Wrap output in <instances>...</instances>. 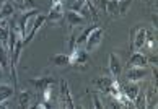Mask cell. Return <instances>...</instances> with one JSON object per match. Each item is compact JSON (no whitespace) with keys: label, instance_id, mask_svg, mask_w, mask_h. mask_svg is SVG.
<instances>
[{"label":"cell","instance_id":"23","mask_svg":"<svg viewBox=\"0 0 158 109\" xmlns=\"http://www.w3.org/2000/svg\"><path fill=\"white\" fill-rule=\"evenodd\" d=\"M51 21V23H57V21H60L64 20V11H52L51 10V13L49 15H46V21Z\"/></svg>","mask_w":158,"mask_h":109},{"label":"cell","instance_id":"28","mask_svg":"<svg viewBox=\"0 0 158 109\" xmlns=\"http://www.w3.org/2000/svg\"><path fill=\"white\" fill-rule=\"evenodd\" d=\"M33 107H36V109H49L51 107V103H48V101L36 103V104H33Z\"/></svg>","mask_w":158,"mask_h":109},{"label":"cell","instance_id":"15","mask_svg":"<svg viewBox=\"0 0 158 109\" xmlns=\"http://www.w3.org/2000/svg\"><path fill=\"white\" fill-rule=\"evenodd\" d=\"M15 13V5L10 2H3V5L0 7V18L2 20H10Z\"/></svg>","mask_w":158,"mask_h":109},{"label":"cell","instance_id":"19","mask_svg":"<svg viewBox=\"0 0 158 109\" xmlns=\"http://www.w3.org/2000/svg\"><path fill=\"white\" fill-rule=\"evenodd\" d=\"M8 62H10L8 50L5 49L3 46H0V68H2V70H7V68H8Z\"/></svg>","mask_w":158,"mask_h":109},{"label":"cell","instance_id":"17","mask_svg":"<svg viewBox=\"0 0 158 109\" xmlns=\"http://www.w3.org/2000/svg\"><path fill=\"white\" fill-rule=\"evenodd\" d=\"M31 101H33V96L30 91H26V90H23L20 91V96H18V104L20 107H31Z\"/></svg>","mask_w":158,"mask_h":109},{"label":"cell","instance_id":"1","mask_svg":"<svg viewBox=\"0 0 158 109\" xmlns=\"http://www.w3.org/2000/svg\"><path fill=\"white\" fill-rule=\"evenodd\" d=\"M69 57H70V65H73L77 68H83L90 62V52L86 49H81V47L70 49Z\"/></svg>","mask_w":158,"mask_h":109},{"label":"cell","instance_id":"2","mask_svg":"<svg viewBox=\"0 0 158 109\" xmlns=\"http://www.w3.org/2000/svg\"><path fill=\"white\" fill-rule=\"evenodd\" d=\"M38 15V10H25L23 11V15L18 18V21H16V26H18V33H20V38H25L28 34V30L31 28L33 25V20L34 16Z\"/></svg>","mask_w":158,"mask_h":109},{"label":"cell","instance_id":"21","mask_svg":"<svg viewBox=\"0 0 158 109\" xmlns=\"http://www.w3.org/2000/svg\"><path fill=\"white\" fill-rule=\"evenodd\" d=\"M131 5H132V0H118V13L122 15V16L127 15Z\"/></svg>","mask_w":158,"mask_h":109},{"label":"cell","instance_id":"29","mask_svg":"<svg viewBox=\"0 0 158 109\" xmlns=\"http://www.w3.org/2000/svg\"><path fill=\"white\" fill-rule=\"evenodd\" d=\"M93 106H95L96 109H103V107H104V104H103L101 101H99L98 96H93Z\"/></svg>","mask_w":158,"mask_h":109},{"label":"cell","instance_id":"6","mask_svg":"<svg viewBox=\"0 0 158 109\" xmlns=\"http://www.w3.org/2000/svg\"><path fill=\"white\" fill-rule=\"evenodd\" d=\"M44 23H46V15H43V13H38L36 16H34L30 33L26 34V38H23V46H26L28 42H31V41H33V38L36 36V33L41 30V28H43Z\"/></svg>","mask_w":158,"mask_h":109},{"label":"cell","instance_id":"7","mask_svg":"<svg viewBox=\"0 0 158 109\" xmlns=\"http://www.w3.org/2000/svg\"><path fill=\"white\" fill-rule=\"evenodd\" d=\"M56 78L52 75H46V77H38V78H30V85H33L38 91H43L48 85H54Z\"/></svg>","mask_w":158,"mask_h":109},{"label":"cell","instance_id":"27","mask_svg":"<svg viewBox=\"0 0 158 109\" xmlns=\"http://www.w3.org/2000/svg\"><path fill=\"white\" fill-rule=\"evenodd\" d=\"M23 3H25V10H33L36 7V0H23Z\"/></svg>","mask_w":158,"mask_h":109},{"label":"cell","instance_id":"24","mask_svg":"<svg viewBox=\"0 0 158 109\" xmlns=\"http://www.w3.org/2000/svg\"><path fill=\"white\" fill-rule=\"evenodd\" d=\"M41 93H43V99L44 101L51 103V99H52V85H48V87L41 91Z\"/></svg>","mask_w":158,"mask_h":109},{"label":"cell","instance_id":"4","mask_svg":"<svg viewBox=\"0 0 158 109\" xmlns=\"http://www.w3.org/2000/svg\"><path fill=\"white\" fill-rule=\"evenodd\" d=\"M103 38H104V30H103V28H99V26H95V28H93V31L90 33L88 39H86V42H85V49L88 50V52L98 49L99 44L103 42Z\"/></svg>","mask_w":158,"mask_h":109},{"label":"cell","instance_id":"32","mask_svg":"<svg viewBox=\"0 0 158 109\" xmlns=\"http://www.w3.org/2000/svg\"><path fill=\"white\" fill-rule=\"evenodd\" d=\"M152 20H153V25H155V28H156V13L152 16Z\"/></svg>","mask_w":158,"mask_h":109},{"label":"cell","instance_id":"16","mask_svg":"<svg viewBox=\"0 0 158 109\" xmlns=\"http://www.w3.org/2000/svg\"><path fill=\"white\" fill-rule=\"evenodd\" d=\"M51 62L56 67H67L70 65V57L69 54H54L51 57Z\"/></svg>","mask_w":158,"mask_h":109},{"label":"cell","instance_id":"33","mask_svg":"<svg viewBox=\"0 0 158 109\" xmlns=\"http://www.w3.org/2000/svg\"><path fill=\"white\" fill-rule=\"evenodd\" d=\"M62 2H64V0H62Z\"/></svg>","mask_w":158,"mask_h":109},{"label":"cell","instance_id":"11","mask_svg":"<svg viewBox=\"0 0 158 109\" xmlns=\"http://www.w3.org/2000/svg\"><path fill=\"white\" fill-rule=\"evenodd\" d=\"M65 18H67V21H69V25L72 26V28H75V26H81V25H85L86 21V18H83L80 13H77V11H72V10H69L67 13H65Z\"/></svg>","mask_w":158,"mask_h":109},{"label":"cell","instance_id":"18","mask_svg":"<svg viewBox=\"0 0 158 109\" xmlns=\"http://www.w3.org/2000/svg\"><path fill=\"white\" fill-rule=\"evenodd\" d=\"M113 80H114V78H109V77H99V78H96L93 83L98 87L99 91H108V88L111 87V83H113Z\"/></svg>","mask_w":158,"mask_h":109},{"label":"cell","instance_id":"14","mask_svg":"<svg viewBox=\"0 0 158 109\" xmlns=\"http://www.w3.org/2000/svg\"><path fill=\"white\" fill-rule=\"evenodd\" d=\"M121 90H122V93H124L129 99L134 101V99L137 98L139 91H140V87H139V85H135V82H131L129 85H126V87H121Z\"/></svg>","mask_w":158,"mask_h":109},{"label":"cell","instance_id":"25","mask_svg":"<svg viewBox=\"0 0 158 109\" xmlns=\"http://www.w3.org/2000/svg\"><path fill=\"white\" fill-rule=\"evenodd\" d=\"M51 10L52 11H64V2L62 0H51Z\"/></svg>","mask_w":158,"mask_h":109},{"label":"cell","instance_id":"3","mask_svg":"<svg viewBox=\"0 0 158 109\" xmlns=\"http://www.w3.org/2000/svg\"><path fill=\"white\" fill-rule=\"evenodd\" d=\"M145 39H147V30L142 26H135L131 31V47L132 50H140L145 46Z\"/></svg>","mask_w":158,"mask_h":109},{"label":"cell","instance_id":"8","mask_svg":"<svg viewBox=\"0 0 158 109\" xmlns=\"http://www.w3.org/2000/svg\"><path fill=\"white\" fill-rule=\"evenodd\" d=\"M15 93V87H11L8 83H2L0 85V107H7L5 101H8Z\"/></svg>","mask_w":158,"mask_h":109},{"label":"cell","instance_id":"5","mask_svg":"<svg viewBox=\"0 0 158 109\" xmlns=\"http://www.w3.org/2000/svg\"><path fill=\"white\" fill-rule=\"evenodd\" d=\"M60 88H59V107H69V109H73V98L70 95V88H69V83L65 80H60Z\"/></svg>","mask_w":158,"mask_h":109},{"label":"cell","instance_id":"12","mask_svg":"<svg viewBox=\"0 0 158 109\" xmlns=\"http://www.w3.org/2000/svg\"><path fill=\"white\" fill-rule=\"evenodd\" d=\"M109 72H111V75H113V78H118L122 72L121 60L116 54H109Z\"/></svg>","mask_w":158,"mask_h":109},{"label":"cell","instance_id":"20","mask_svg":"<svg viewBox=\"0 0 158 109\" xmlns=\"http://www.w3.org/2000/svg\"><path fill=\"white\" fill-rule=\"evenodd\" d=\"M93 28L95 26H91V28H86V30L80 34L78 38H75V47H80V46H85V42H86V39H88V36H90V33L93 31Z\"/></svg>","mask_w":158,"mask_h":109},{"label":"cell","instance_id":"9","mask_svg":"<svg viewBox=\"0 0 158 109\" xmlns=\"http://www.w3.org/2000/svg\"><path fill=\"white\" fill-rule=\"evenodd\" d=\"M145 75H147V70H145V67H131L127 70V80L129 82H140Z\"/></svg>","mask_w":158,"mask_h":109},{"label":"cell","instance_id":"22","mask_svg":"<svg viewBox=\"0 0 158 109\" xmlns=\"http://www.w3.org/2000/svg\"><path fill=\"white\" fill-rule=\"evenodd\" d=\"M104 8H106V11L111 16L118 15V0H108L106 5H104Z\"/></svg>","mask_w":158,"mask_h":109},{"label":"cell","instance_id":"26","mask_svg":"<svg viewBox=\"0 0 158 109\" xmlns=\"http://www.w3.org/2000/svg\"><path fill=\"white\" fill-rule=\"evenodd\" d=\"M145 44L148 46V49H153L155 46H156V41L153 39V36H150L148 33H147V39H145Z\"/></svg>","mask_w":158,"mask_h":109},{"label":"cell","instance_id":"13","mask_svg":"<svg viewBox=\"0 0 158 109\" xmlns=\"http://www.w3.org/2000/svg\"><path fill=\"white\" fill-rule=\"evenodd\" d=\"M8 34H10V21L0 18V42H2L5 49H7V42H8Z\"/></svg>","mask_w":158,"mask_h":109},{"label":"cell","instance_id":"31","mask_svg":"<svg viewBox=\"0 0 158 109\" xmlns=\"http://www.w3.org/2000/svg\"><path fill=\"white\" fill-rule=\"evenodd\" d=\"M98 2H99V5H101V7H104V5H106V2H108V0H98Z\"/></svg>","mask_w":158,"mask_h":109},{"label":"cell","instance_id":"30","mask_svg":"<svg viewBox=\"0 0 158 109\" xmlns=\"http://www.w3.org/2000/svg\"><path fill=\"white\" fill-rule=\"evenodd\" d=\"M11 3L15 5V7H18V8H21L23 11H25V3H23V0H10Z\"/></svg>","mask_w":158,"mask_h":109},{"label":"cell","instance_id":"10","mask_svg":"<svg viewBox=\"0 0 158 109\" xmlns=\"http://www.w3.org/2000/svg\"><path fill=\"white\" fill-rule=\"evenodd\" d=\"M129 65L131 67H147L148 65V59L140 52V50H134L131 59H129Z\"/></svg>","mask_w":158,"mask_h":109}]
</instances>
